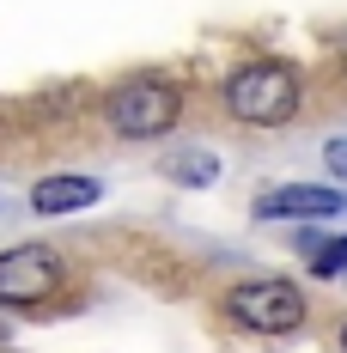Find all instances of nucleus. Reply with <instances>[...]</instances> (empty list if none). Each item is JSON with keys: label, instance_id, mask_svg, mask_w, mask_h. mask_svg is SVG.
<instances>
[{"label": "nucleus", "instance_id": "1", "mask_svg": "<svg viewBox=\"0 0 347 353\" xmlns=\"http://www.w3.org/2000/svg\"><path fill=\"white\" fill-rule=\"evenodd\" d=\"M226 110L250 128H280L299 110V73L280 61H250L226 79Z\"/></svg>", "mask_w": 347, "mask_h": 353}, {"label": "nucleus", "instance_id": "2", "mask_svg": "<svg viewBox=\"0 0 347 353\" xmlns=\"http://www.w3.org/2000/svg\"><path fill=\"white\" fill-rule=\"evenodd\" d=\"M177 116H183V92H177L171 79H152V73L116 85V92L104 98V122L122 134V141H152V134L177 128Z\"/></svg>", "mask_w": 347, "mask_h": 353}, {"label": "nucleus", "instance_id": "3", "mask_svg": "<svg viewBox=\"0 0 347 353\" xmlns=\"http://www.w3.org/2000/svg\"><path fill=\"white\" fill-rule=\"evenodd\" d=\"M226 311H232V323L256 329V335H293L305 323V292L293 281H244L226 292Z\"/></svg>", "mask_w": 347, "mask_h": 353}, {"label": "nucleus", "instance_id": "4", "mask_svg": "<svg viewBox=\"0 0 347 353\" xmlns=\"http://www.w3.org/2000/svg\"><path fill=\"white\" fill-rule=\"evenodd\" d=\"M61 292V262L43 244H19L0 256V305H43Z\"/></svg>", "mask_w": 347, "mask_h": 353}, {"label": "nucleus", "instance_id": "5", "mask_svg": "<svg viewBox=\"0 0 347 353\" xmlns=\"http://www.w3.org/2000/svg\"><path fill=\"white\" fill-rule=\"evenodd\" d=\"M341 208L347 201L335 189H311V183H286V189H268V195L256 201L262 219H335Z\"/></svg>", "mask_w": 347, "mask_h": 353}, {"label": "nucleus", "instance_id": "6", "mask_svg": "<svg viewBox=\"0 0 347 353\" xmlns=\"http://www.w3.org/2000/svg\"><path fill=\"white\" fill-rule=\"evenodd\" d=\"M98 201V183L92 176H43L31 189V208L37 213H79Z\"/></svg>", "mask_w": 347, "mask_h": 353}, {"label": "nucleus", "instance_id": "7", "mask_svg": "<svg viewBox=\"0 0 347 353\" xmlns=\"http://www.w3.org/2000/svg\"><path fill=\"white\" fill-rule=\"evenodd\" d=\"M171 176H177V183H213V176H219V165H213L208 152H183V159L171 165Z\"/></svg>", "mask_w": 347, "mask_h": 353}, {"label": "nucleus", "instance_id": "8", "mask_svg": "<svg viewBox=\"0 0 347 353\" xmlns=\"http://www.w3.org/2000/svg\"><path fill=\"white\" fill-rule=\"evenodd\" d=\"M341 268H347V238L311 244V274H341Z\"/></svg>", "mask_w": 347, "mask_h": 353}, {"label": "nucleus", "instance_id": "9", "mask_svg": "<svg viewBox=\"0 0 347 353\" xmlns=\"http://www.w3.org/2000/svg\"><path fill=\"white\" fill-rule=\"evenodd\" d=\"M323 165H329L335 176H347V141H329V146H323Z\"/></svg>", "mask_w": 347, "mask_h": 353}, {"label": "nucleus", "instance_id": "10", "mask_svg": "<svg viewBox=\"0 0 347 353\" xmlns=\"http://www.w3.org/2000/svg\"><path fill=\"white\" fill-rule=\"evenodd\" d=\"M341 353H347V329H341Z\"/></svg>", "mask_w": 347, "mask_h": 353}]
</instances>
